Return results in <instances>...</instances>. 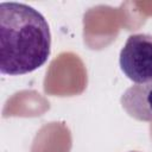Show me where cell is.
Masks as SVG:
<instances>
[{"label": "cell", "mask_w": 152, "mask_h": 152, "mask_svg": "<svg viewBox=\"0 0 152 152\" xmlns=\"http://www.w3.org/2000/svg\"><path fill=\"white\" fill-rule=\"evenodd\" d=\"M132 152H137V151H132Z\"/></svg>", "instance_id": "277c9868"}, {"label": "cell", "mask_w": 152, "mask_h": 152, "mask_svg": "<svg viewBox=\"0 0 152 152\" xmlns=\"http://www.w3.org/2000/svg\"><path fill=\"white\" fill-rule=\"evenodd\" d=\"M120 102L131 118L152 121V82L131 86L122 94Z\"/></svg>", "instance_id": "3957f363"}, {"label": "cell", "mask_w": 152, "mask_h": 152, "mask_svg": "<svg viewBox=\"0 0 152 152\" xmlns=\"http://www.w3.org/2000/svg\"><path fill=\"white\" fill-rule=\"evenodd\" d=\"M51 52V33L44 15L21 2L0 4V71L15 76L44 65Z\"/></svg>", "instance_id": "6da1fadb"}, {"label": "cell", "mask_w": 152, "mask_h": 152, "mask_svg": "<svg viewBox=\"0 0 152 152\" xmlns=\"http://www.w3.org/2000/svg\"><path fill=\"white\" fill-rule=\"evenodd\" d=\"M119 64L127 78L137 84L152 82V36L131 34L120 51Z\"/></svg>", "instance_id": "7a4b0ae2"}]
</instances>
